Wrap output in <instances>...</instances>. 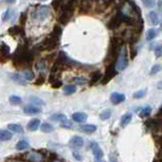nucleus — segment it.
Listing matches in <instances>:
<instances>
[{
  "label": "nucleus",
  "instance_id": "9d476101",
  "mask_svg": "<svg viewBox=\"0 0 162 162\" xmlns=\"http://www.w3.org/2000/svg\"><path fill=\"white\" fill-rule=\"evenodd\" d=\"M25 159L29 162H42L44 160V157L42 155L39 154V153L32 152V153H29V154L26 155Z\"/></svg>",
  "mask_w": 162,
  "mask_h": 162
},
{
  "label": "nucleus",
  "instance_id": "09e8293b",
  "mask_svg": "<svg viewBox=\"0 0 162 162\" xmlns=\"http://www.w3.org/2000/svg\"><path fill=\"white\" fill-rule=\"evenodd\" d=\"M95 162H103V161H101V160H97V159H95Z\"/></svg>",
  "mask_w": 162,
  "mask_h": 162
},
{
  "label": "nucleus",
  "instance_id": "2f4dec72",
  "mask_svg": "<svg viewBox=\"0 0 162 162\" xmlns=\"http://www.w3.org/2000/svg\"><path fill=\"white\" fill-rule=\"evenodd\" d=\"M151 113H152V109L149 106H145L144 109H143L142 111L140 112V117L141 118H145V117H148L151 115Z\"/></svg>",
  "mask_w": 162,
  "mask_h": 162
},
{
  "label": "nucleus",
  "instance_id": "1a4fd4ad",
  "mask_svg": "<svg viewBox=\"0 0 162 162\" xmlns=\"http://www.w3.org/2000/svg\"><path fill=\"white\" fill-rule=\"evenodd\" d=\"M91 148L93 154L95 156V159L97 160H101L103 158V151L101 149V148L99 146V144L97 142H92L91 143Z\"/></svg>",
  "mask_w": 162,
  "mask_h": 162
},
{
  "label": "nucleus",
  "instance_id": "7ed1b4c3",
  "mask_svg": "<svg viewBox=\"0 0 162 162\" xmlns=\"http://www.w3.org/2000/svg\"><path fill=\"white\" fill-rule=\"evenodd\" d=\"M59 42H60L59 39H56V38L52 37V36H50V37L46 38L44 40H42L40 43L38 44L37 49L39 51L54 50V49H56V47L59 46Z\"/></svg>",
  "mask_w": 162,
  "mask_h": 162
},
{
  "label": "nucleus",
  "instance_id": "412c9836",
  "mask_svg": "<svg viewBox=\"0 0 162 162\" xmlns=\"http://www.w3.org/2000/svg\"><path fill=\"white\" fill-rule=\"evenodd\" d=\"M148 19H149V21H151L152 24H154V25L159 24V16L156 12L152 11L151 13L148 14Z\"/></svg>",
  "mask_w": 162,
  "mask_h": 162
},
{
  "label": "nucleus",
  "instance_id": "9b49d317",
  "mask_svg": "<svg viewBox=\"0 0 162 162\" xmlns=\"http://www.w3.org/2000/svg\"><path fill=\"white\" fill-rule=\"evenodd\" d=\"M83 144H84V141L83 139L79 136H74L72 139L70 140V145L74 148H82Z\"/></svg>",
  "mask_w": 162,
  "mask_h": 162
},
{
  "label": "nucleus",
  "instance_id": "de8ad7c7",
  "mask_svg": "<svg viewBox=\"0 0 162 162\" xmlns=\"http://www.w3.org/2000/svg\"><path fill=\"white\" fill-rule=\"evenodd\" d=\"M4 1L8 4H14L15 2H16V0H4Z\"/></svg>",
  "mask_w": 162,
  "mask_h": 162
},
{
  "label": "nucleus",
  "instance_id": "2eb2a0df",
  "mask_svg": "<svg viewBox=\"0 0 162 162\" xmlns=\"http://www.w3.org/2000/svg\"><path fill=\"white\" fill-rule=\"evenodd\" d=\"M102 73L101 72H95L94 74H93V76H92V79L91 81H89V85L93 86V85H95V84H97V83L99 82V81H101V79H102Z\"/></svg>",
  "mask_w": 162,
  "mask_h": 162
},
{
  "label": "nucleus",
  "instance_id": "79ce46f5",
  "mask_svg": "<svg viewBox=\"0 0 162 162\" xmlns=\"http://www.w3.org/2000/svg\"><path fill=\"white\" fill-rule=\"evenodd\" d=\"M160 70H161V65L160 64H155L154 67L152 68V70H151V75L157 74Z\"/></svg>",
  "mask_w": 162,
  "mask_h": 162
},
{
  "label": "nucleus",
  "instance_id": "c03bdc74",
  "mask_svg": "<svg viewBox=\"0 0 162 162\" xmlns=\"http://www.w3.org/2000/svg\"><path fill=\"white\" fill-rule=\"evenodd\" d=\"M10 17H11V10H7L4 12V14L2 15V20L7 21V20L10 19Z\"/></svg>",
  "mask_w": 162,
  "mask_h": 162
},
{
  "label": "nucleus",
  "instance_id": "37998d69",
  "mask_svg": "<svg viewBox=\"0 0 162 162\" xmlns=\"http://www.w3.org/2000/svg\"><path fill=\"white\" fill-rule=\"evenodd\" d=\"M61 85H62V81L61 80L56 79V80H54L53 82H52V86H53V88H55V89L61 88Z\"/></svg>",
  "mask_w": 162,
  "mask_h": 162
},
{
  "label": "nucleus",
  "instance_id": "c9c22d12",
  "mask_svg": "<svg viewBox=\"0 0 162 162\" xmlns=\"http://www.w3.org/2000/svg\"><path fill=\"white\" fill-rule=\"evenodd\" d=\"M111 115H112V113H111V111L110 110H105V111H103L102 113L100 114V119H102V120H107L111 117Z\"/></svg>",
  "mask_w": 162,
  "mask_h": 162
},
{
  "label": "nucleus",
  "instance_id": "393cba45",
  "mask_svg": "<svg viewBox=\"0 0 162 162\" xmlns=\"http://www.w3.org/2000/svg\"><path fill=\"white\" fill-rule=\"evenodd\" d=\"M8 128L11 132H14V133H22V132H23L22 127H21V125H19V124H8Z\"/></svg>",
  "mask_w": 162,
  "mask_h": 162
},
{
  "label": "nucleus",
  "instance_id": "6ab92c4d",
  "mask_svg": "<svg viewBox=\"0 0 162 162\" xmlns=\"http://www.w3.org/2000/svg\"><path fill=\"white\" fill-rule=\"evenodd\" d=\"M61 35H62V29H61V26L60 25H55L54 26V29H53V32L51 33V36L54 38H56V39H59L60 40V37H61Z\"/></svg>",
  "mask_w": 162,
  "mask_h": 162
},
{
  "label": "nucleus",
  "instance_id": "39448f33",
  "mask_svg": "<svg viewBox=\"0 0 162 162\" xmlns=\"http://www.w3.org/2000/svg\"><path fill=\"white\" fill-rule=\"evenodd\" d=\"M50 15V8L47 5H37L35 7V11L33 12V17L36 20L43 21L46 20Z\"/></svg>",
  "mask_w": 162,
  "mask_h": 162
},
{
  "label": "nucleus",
  "instance_id": "f03ea898",
  "mask_svg": "<svg viewBox=\"0 0 162 162\" xmlns=\"http://www.w3.org/2000/svg\"><path fill=\"white\" fill-rule=\"evenodd\" d=\"M123 44V40L121 38H117V37H113L111 38L110 41V47L109 51H107V56L105 59V62L107 64L111 63H115L117 57L119 55V52L121 50V46Z\"/></svg>",
  "mask_w": 162,
  "mask_h": 162
},
{
  "label": "nucleus",
  "instance_id": "4c0bfd02",
  "mask_svg": "<svg viewBox=\"0 0 162 162\" xmlns=\"http://www.w3.org/2000/svg\"><path fill=\"white\" fill-rule=\"evenodd\" d=\"M44 81H46V78H44L43 75L40 74V75L38 76L37 79H36V81L34 82V84H35V85H41V84H43V83H44Z\"/></svg>",
  "mask_w": 162,
  "mask_h": 162
},
{
  "label": "nucleus",
  "instance_id": "f8f14e48",
  "mask_svg": "<svg viewBox=\"0 0 162 162\" xmlns=\"http://www.w3.org/2000/svg\"><path fill=\"white\" fill-rule=\"evenodd\" d=\"M125 100V95L123 94H119V93H113L111 95V101L113 102V104H119L122 103Z\"/></svg>",
  "mask_w": 162,
  "mask_h": 162
},
{
  "label": "nucleus",
  "instance_id": "20e7f679",
  "mask_svg": "<svg viewBox=\"0 0 162 162\" xmlns=\"http://www.w3.org/2000/svg\"><path fill=\"white\" fill-rule=\"evenodd\" d=\"M128 65V60L127 56V50L125 47H122L119 52V55L117 57V60L115 62V68L117 71H124Z\"/></svg>",
  "mask_w": 162,
  "mask_h": 162
},
{
  "label": "nucleus",
  "instance_id": "f704fd0d",
  "mask_svg": "<svg viewBox=\"0 0 162 162\" xmlns=\"http://www.w3.org/2000/svg\"><path fill=\"white\" fill-rule=\"evenodd\" d=\"M146 94V89H140V91L136 92L134 94V98L135 99H140V98H143Z\"/></svg>",
  "mask_w": 162,
  "mask_h": 162
},
{
  "label": "nucleus",
  "instance_id": "dca6fc26",
  "mask_svg": "<svg viewBox=\"0 0 162 162\" xmlns=\"http://www.w3.org/2000/svg\"><path fill=\"white\" fill-rule=\"evenodd\" d=\"M23 112H24L25 114H28V115H35V114L40 113L41 110L36 105H28L23 109Z\"/></svg>",
  "mask_w": 162,
  "mask_h": 162
},
{
  "label": "nucleus",
  "instance_id": "aec40b11",
  "mask_svg": "<svg viewBox=\"0 0 162 162\" xmlns=\"http://www.w3.org/2000/svg\"><path fill=\"white\" fill-rule=\"evenodd\" d=\"M11 78L14 81H16L17 83H19V84H22V85H25L26 84V80L24 79V77H22L21 75H19V73L13 74L11 76Z\"/></svg>",
  "mask_w": 162,
  "mask_h": 162
},
{
  "label": "nucleus",
  "instance_id": "f257e3e1",
  "mask_svg": "<svg viewBox=\"0 0 162 162\" xmlns=\"http://www.w3.org/2000/svg\"><path fill=\"white\" fill-rule=\"evenodd\" d=\"M33 59H34V53L29 50L26 46H20L13 55V63L16 68H23L29 67L32 63Z\"/></svg>",
  "mask_w": 162,
  "mask_h": 162
},
{
  "label": "nucleus",
  "instance_id": "ddd939ff",
  "mask_svg": "<svg viewBox=\"0 0 162 162\" xmlns=\"http://www.w3.org/2000/svg\"><path fill=\"white\" fill-rule=\"evenodd\" d=\"M8 34L12 36H18V35H21L24 36V32H23V29L19 25H14L12 28L8 29Z\"/></svg>",
  "mask_w": 162,
  "mask_h": 162
},
{
  "label": "nucleus",
  "instance_id": "c85d7f7f",
  "mask_svg": "<svg viewBox=\"0 0 162 162\" xmlns=\"http://www.w3.org/2000/svg\"><path fill=\"white\" fill-rule=\"evenodd\" d=\"M72 81L78 85H82V84H85V83L88 82V79L84 77H74L73 79H72Z\"/></svg>",
  "mask_w": 162,
  "mask_h": 162
},
{
  "label": "nucleus",
  "instance_id": "6e6552de",
  "mask_svg": "<svg viewBox=\"0 0 162 162\" xmlns=\"http://www.w3.org/2000/svg\"><path fill=\"white\" fill-rule=\"evenodd\" d=\"M11 59V50L7 43H0V63H5Z\"/></svg>",
  "mask_w": 162,
  "mask_h": 162
},
{
  "label": "nucleus",
  "instance_id": "49530a36",
  "mask_svg": "<svg viewBox=\"0 0 162 162\" xmlns=\"http://www.w3.org/2000/svg\"><path fill=\"white\" fill-rule=\"evenodd\" d=\"M73 156H74V158L76 159V160L78 161H82V156H81L79 153H77V152H73Z\"/></svg>",
  "mask_w": 162,
  "mask_h": 162
},
{
  "label": "nucleus",
  "instance_id": "423d86ee",
  "mask_svg": "<svg viewBox=\"0 0 162 162\" xmlns=\"http://www.w3.org/2000/svg\"><path fill=\"white\" fill-rule=\"evenodd\" d=\"M59 16H58V22L60 24L65 25L68 22L72 19L74 15V11L72 10H65V8H59Z\"/></svg>",
  "mask_w": 162,
  "mask_h": 162
},
{
  "label": "nucleus",
  "instance_id": "58836bf2",
  "mask_svg": "<svg viewBox=\"0 0 162 162\" xmlns=\"http://www.w3.org/2000/svg\"><path fill=\"white\" fill-rule=\"evenodd\" d=\"M26 20H28V14H26L25 12H23V13H21V15H20V18H19L20 24L23 25L26 22Z\"/></svg>",
  "mask_w": 162,
  "mask_h": 162
},
{
  "label": "nucleus",
  "instance_id": "8fccbe9b",
  "mask_svg": "<svg viewBox=\"0 0 162 162\" xmlns=\"http://www.w3.org/2000/svg\"><path fill=\"white\" fill-rule=\"evenodd\" d=\"M41 1H44V0H41Z\"/></svg>",
  "mask_w": 162,
  "mask_h": 162
},
{
  "label": "nucleus",
  "instance_id": "5701e85b",
  "mask_svg": "<svg viewBox=\"0 0 162 162\" xmlns=\"http://www.w3.org/2000/svg\"><path fill=\"white\" fill-rule=\"evenodd\" d=\"M131 121H132V114L131 113L124 114V115L121 117V125H122V127L127 125Z\"/></svg>",
  "mask_w": 162,
  "mask_h": 162
},
{
  "label": "nucleus",
  "instance_id": "a19ab883",
  "mask_svg": "<svg viewBox=\"0 0 162 162\" xmlns=\"http://www.w3.org/2000/svg\"><path fill=\"white\" fill-rule=\"evenodd\" d=\"M130 55H131V59H134L137 55V49L135 47L134 44H131V49H130Z\"/></svg>",
  "mask_w": 162,
  "mask_h": 162
},
{
  "label": "nucleus",
  "instance_id": "4468645a",
  "mask_svg": "<svg viewBox=\"0 0 162 162\" xmlns=\"http://www.w3.org/2000/svg\"><path fill=\"white\" fill-rule=\"evenodd\" d=\"M72 118L75 122H84L86 121L88 119V115L85 113H82V112H78V113H74Z\"/></svg>",
  "mask_w": 162,
  "mask_h": 162
},
{
  "label": "nucleus",
  "instance_id": "a18cd8bd",
  "mask_svg": "<svg viewBox=\"0 0 162 162\" xmlns=\"http://www.w3.org/2000/svg\"><path fill=\"white\" fill-rule=\"evenodd\" d=\"M155 54H156V57H157V58H160L161 55H162V47H161V46H157V47L155 49Z\"/></svg>",
  "mask_w": 162,
  "mask_h": 162
},
{
  "label": "nucleus",
  "instance_id": "7c9ffc66",
  "mask_svg": "<svg viewBox=\"0 0 162 162\" xmlns=\"http://www.w3.org/2000/svg\"><path fill=\"white\" fill-rule=\"evenodd\" d=\"M10 102L12 104H20L22 102V99L21 97H19V96H17V95H12L11 97H10Z\"/></svg>",
  "mask_w": 162,
  "mask_h": 162
},
{
  "label": "nucleus",
  "instance_id": "72a5a7b5",
  "mask_svg": "<svg viewBox=\"0 0 162 162\" xmlns=\"http://www.w3.org/2000/svg\"><path fill=\"white\" fill-rule=\"evenodd\" d=\"M30 100H31V102L33 104H35L36 106H39V105H42V104H44V102H43L42 100H40V99L37 98V97H33V96L31 97Z\"/></svg>",
  "mask_w": 162,
  "mask_h": 162
},
{
  "label": "nucleus",
  "instance_id": "b1692460",
  "mask_svg": "<svg viewBox=\"0 0 162 162\" xmlns=\"http://www.w3.org/2000/svg\"><path fill=\"white\" fill-rule=\"evenodd\" d=\"M29 146H30V143L26 140H20V141H18V142H17L16 148L19 149V151H23V149L28 148Z\"/></svg>",
  "mask_w": 162,
  "mask_h": 162
},
{
  "label": "nucleus",
  "instance_id": "a878e982",
  "mask_svg": "<svg viewBox=\"0 0 162 162\" xmlns=\"http://www.w3.org/2000/svg\"><path fill=\"white\" fill-rule=\"evenodd\" d=\"M40 128H41V132H43V133H52V132L55 130V127L50 123H42Z\"/></svg>",
  "mask_w": 162,
  "mask_h": 162
},
{
  "label": "nucleus",
  "instance_id": "a211bd4d",
  "mask_svg": "<svg viewBox=\"0 0 162 162\" xmlns=\"http://www.w3.org/2000/svg\"><path fill=\"white\" fill-rule=\"evenodd\" d=\"M39 127H40V120L39 119H32L31 121L29 122V124H28V130L29 131H32V132H34V131H37Z\"/></svg>",
  "mask_w": 162,
  "mask_h": 162
},
{
  "label": "nucleus",
  "instance_id": "f3484780",
  "mask_svg": "<svg viewBox=\"0 0 162 162\" xmlns=\"http://www.w3.org/2000/svg\"><path fill=\"white\" fill-rule=\"evenodd\" d=\"M96 130H97V127L93 124H84L80 127V131L85 134H93Z\"/></svg>",
  "mask_w": 162,
  "mask_h": 162
},
{
  "label": "nucleus",
  "instance_id": "bb28decb",
  "mask_svg": "<svg viewBox=\"0 0 162 162\" xmlns=\"http://www.w3.org/2000/svg\"><path fill=\"white\" fill-rule=\"evenodd\" d=\"M157 34H158L157 30L149 29L148 31V33H146V40L151 41V40H153V39H155L156 36H157Z\"/></svg>",
  "mask_w": 162,
  "mask_h": 162
},
{
  "label": "nucleus",
  "instance_id": "4be33fe9",
  "mask_svg": "<svg viewBox=\"0 0 162 162\" xmlns=\"http://www.w3.org/2000/svg\"><path fill=\"white\" fill-rule=\"evenodd\" d=\"M12 139V134L11 132L7 130H1L0 131V141H8Z\"/></svg>",
  "mask_w": 162,
  "mask_h": 162
},
{
  "label": "nucleus",
  "instance_id": "473e14b6",
  "mask_svg": "<svg viewBox=\"0 0 162 162\" xmlns=\"http://www.w3.org/2000/svg\"><path fill=\"white\" fill-rule=\"evenodd\" d=\"M23 77H24L25 80L30 81V80H33V79H34V78H35V75H34V73H33L32 71H25L24 74H23Z\"/></svg>",
  "mask_w": 162,
  "mask_h": 162
},
{
  "label": "nucleus",
  "instance_id": "cd10ccee",
  "mask_svg": "<svg viewBox=\"0 0 162 162\" xmlns=\"http://www.w3.org/2000/svg\"><path fill=\"white\" fill-rule=\"evenodd\" d=\"M76 92V86L75 85H72V84H68V85H65L64 89H63V94L64 95H72Z\"/></svg>",
  "mask_w": 162,
  "mask_h": 162
},
{
  "label": "nucleus",
  "instance_id": "3c124183",
  "mask_svg": "<svg viewBox=\"0 0 162 162\" xmlns=\"http://www.w3.org/2000/svg\"><path fill=\"white\" fill-rule=\"evenodd\" d=\"M154 162H158V161H154Z\"/></svg>",
  "mask_w": 162,
  "mask_h": 162
},
{
  "label": "nucleus",
  "instance_id": "0eeeda50",
  "mask_svg": "<svg viewBox=\"0 0 162 162\" xmlns=\"http://www.w3.org/2000/svg\"><path fill=\"white\" fill-rule=\"evenodd\" d=\"M116 75H117V70L115 68V63L107 64V67L105 68V73H104V77H102V79H101L102 84H106V83L112 80Z\"/></svg>",
  "mask_w": 162,
  "mask_h": 162
},
{
  "label": "nucleus",
  "instance_id": "c756f323",
  "mask_svg": "<svg viewBox=\"0 0 162 162\" xmlns=\"http://www.w3.org/2000/svg\"><path fill=\"white\" fill-rule=\"evenodd\" d=\"M51 120H53V121H63V120L67 119V117H65V115H63V114H55V115L51 116L50 117Z\"/></svg>",
  "mask_w": 162,
  "mask_h": 162
},
{
  "label": "nucleus",
  "instance_id": "ea45409f",
  "mask_svg": "<svg viewBox=\"0 0 162 162\" xmlns=\"http://www.w3.org/2000/svg\"><path fill=\"white\" fill-rule=\"evenodd\" d=\"M141 1L146 8H153L155 5V0H141Z\"/></svg>",
  "mask_w": 162,
  "mask_h": 162
},
{
  "label": "nucleus",
  "instance_id": "e433bc0d",
  "mask_svg": "<svg viewBox=\"0 0 162 162\" xmlns=\"http://www.w3.org/2000/svg\"><path fill=\"white\" fill-rule=\"evenodd\" d=\"M60 127H64V128H72L73 127V123H71L68 119H65V120H63V121L60 122Z\"/></svg>",
  "mask_w": 162,
  "mask_h": 162
}]
</instances>
